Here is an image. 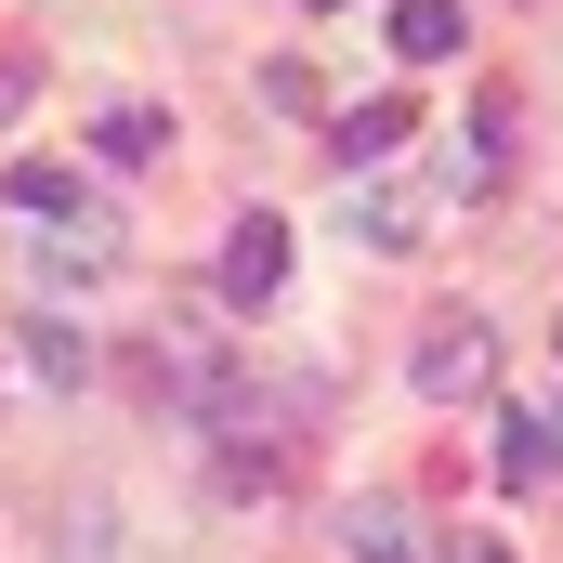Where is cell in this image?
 <instances>
[{"label":"cell","instance_id":"1","mask_svg":"<svg viewBox=\"0 0 563 563\" xmlns=\"http://www.w3.org/2000/svg\"><path fill=\"white\" fill-rule=\"evenodd\" d=\"M485 380H498V328H485V314L420 328V394H485Z\"/></svg>","mask_w":563,"mask_h":563},{"label":"cell","instance_id":"2","mask_svg":"<svg viewBox=\"0 0 563 563\" xmlns=\"http://www.w3.org/2000/svg\"><path fill=\"white\" fill-rule=\"evenodd\" d=\"M0 197H13V223H79V236H106V197H92V184H79L66 157H26V170H13Z\"/></svg>","mask_w":563,"mask_h":563},{"label":"cell","instance_id":"3","mask_svg":"<svg viewBox=\"0 0 563 563\" xmlns=\"http://www.w3.org/2000/svg\"><path fill=\"white\" fill-rule=\"evenodd\" d=\"M276 288H288V223L250 210V223L223 236V301H276Z\"/></svg>","mask_w":563,"mask_h":563},{"label":"cell","instance_id":"4","mask_svg":"<svg viewBox=\"0 0 563 563\" xmlns=\"http://www.w3.org/2000/svg\"><path fill=\"white\" fill-rule=\"evenodd\" d=\"M13 354H26V380H40V394H79V380H92V341H79L66 314H26V328H13Z\"/></svg>","mask_w":563,"mask_h":563},{"label":"cell","instance_id":"5","mask_svg":"<svg viewBox=\"0 0 563 563\" xmlns=\"http://www.w3.org/2000/svg\"><path fill=\"white\" fill-rule=\"evenodd\" d=\"M394 53L407 66H445L459 53V0H394Z\"/></svg>","mask_w":563,"mask_h":563},{"label":"cell","instance_id":"6","mask_svg":"<svg viewBox=\"0 0 563 563\" xmlns=\"http://www.w3.org/2000/svg\"><path fill=\"white\" fill-rule=\"evenodd\" d=\"M92 144H106L119 170H144V157H170V119H157V106H106V119H92Z\"/></svg>","mask_w":563,"mask_h":563},{"label":"cell","instance_id":"7","mask_svg":"<svg viewBox=\"0 0 563 563\" xmlns=\"http://www.w3.org/2000/svg\"><path fill=\"white\" fill-rule=\"evenodd\" d=\"M498 472H511V485H551V472H563V420H538V407H525V420H511V445H498Z\"/></svg>","mask_w":563,"mask_h":563},{"label":"cell","instance_id":"8","mask_svg":"<svg viewBox=\"0 0 563 563\" xmlns=\"http://www.w3.org/2000/svg\"><path fill=\"white\" fill-rule=\"evenodd\" d=\"M341 223H367V236H380V250H407V236H420V210H407V197H394V184H367V197H341Z\"/></svg>","mask_w":563,"mask_h":563},{"label":"cell","instance_id":"9","mask_svg":"<svg viewBox=\"0 0 563 563\" xmlns=\"http://www.w3.org/2000/svg\"><path fill=\"white\" fill-rule=\"evenodd\" d=\"M394 144H407V106H354L341 119V157H394Z\"/></svg>","mask_w":563,"mask_h":563},{"label":"cell","instance_id":"10","mask_svg":"<svg viewBox=\"0 0 563 563\" xmlns=\"http://www.w3.org/2000/svg\"><path fill=\"white\" fill-rule=\"evenodd\" d=\"M354 563H407V525H394V511H380V498H367V511H354Z\"/></svg>","mask_w":563,"mask_h":563},{"label":"cell","instance_id":"11","mask_svg":"<svg viewBox=\"0 0 563 563\" xmlns=\"http://www.w3.org/2000/svg\"><path fill=\"white\" fill-rule=\"evenodd\" d=\"M263 106L276 119H314V66H263Z\"/></svg>","mask_w":563,"mask_h":563},{"label":"cell","instance_id":"12","mask_svg":"<svg viewBox=\"0 0 563 563\" xmlns=\"http://www.w3.org/2000/svg\"><path fill=\"white\" fill-rule=\"evenodd\" d=\"M0 119H26V66H0Z\"/></svg>","mask_w":563,"mask_h":563},{"label":"cell","instance_id":"13","mask_svg":"<svg viewBox=\"0 0 563 563\" xmlns=\"http://www.w3.org/2000/svg\"><path fill=\"white\" fill-rule=\"evenodd\" d=\"M459 563H511V551H498V538H472V551H459Z\"/></svg>","mask_w":563,"mask_h":563},{"label":"cell","instance_id":"14","mask_svg":"<svg viewBox=\"0 0 563 563\" xmlns=\"http://www.w3.org/2000/svg\"><path fill=\"white\" fill-rule=\"evenodd\" d=\"M301 13H341V0H301Z\"/></svg>","mask_w":563,"mask_h":563}]
</instances>
